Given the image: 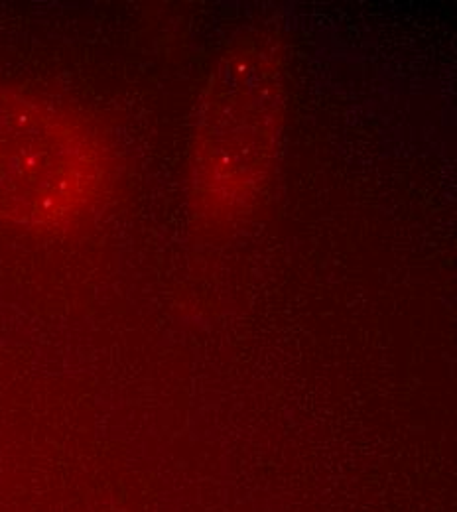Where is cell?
I'll use <instances>...</instances> for the list:
<instances>
[{"instance_id":"6da1fadb","label":"cell","mask_w":457,"mask_h":512,"mask_svg":"<svg viewBox=\"0 0 457 512\" xmlns=\"http://www.w3.org/2000/svg\"><path fill=\"white\" fill-rule=\"evenodd\" d=\"M284 101V62L274 38L247 36L227 50L209 79L190 160L192 201L205 225L231 227L261 205Z\"/></svg>"},{"instance_id":"7a4b0ae2","label":"cell","mask_w":457,"mask_h":512,"mask_svg":"<svg viewBox=\"0 0 457 512\" xmlns=\"http://www.w3.org/2000/svg\"><path fill=\"white\" fill-rule=\"evenodd\" d=\"M111 156L79 115L0 87V219L56 231L87 217L111 184Z\"/></svg>"}]
</instances>
